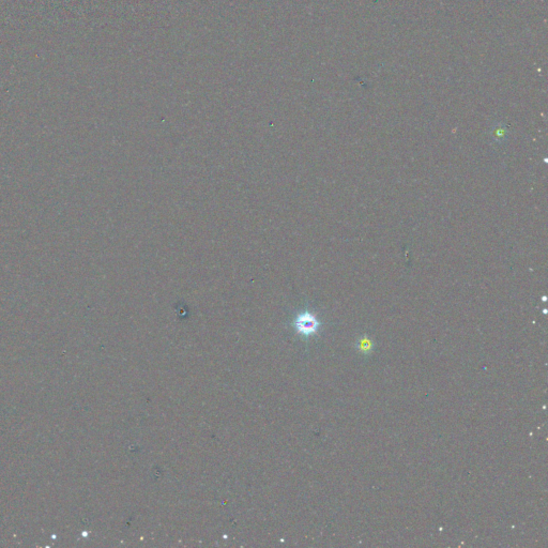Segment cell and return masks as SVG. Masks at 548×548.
<instances>
[{
  "instance_id": "obj_1",
  "label": "cell",
  "mask_w": 548,
  "mask_h": 548,
  "mask_svg": "<svg viewBox=\"0 0 548 548\" xmlns=\"http://www.w3.org/2000/svg\"><path fill=\"white\" fill-rule=\"evenodd\" d=\"M294 327L303 335H311L318 330L319 321L311 313H302L295 318Z\"/></svg>"
}]
</instances>
